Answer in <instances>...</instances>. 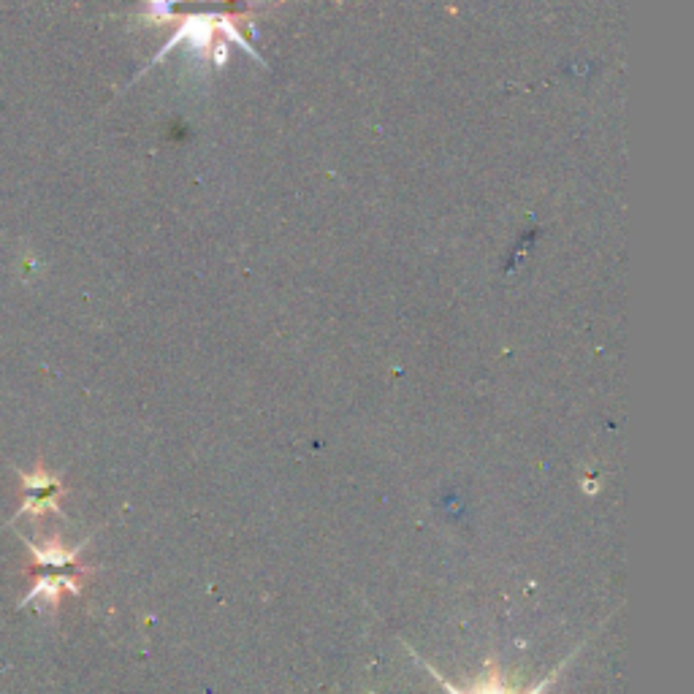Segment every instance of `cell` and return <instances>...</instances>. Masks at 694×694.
<instances>
[{
	"instance_id": "1",
	"label": "cell",
	"mask_w": 694,
	"mask_h": 694,
	"mask_svg": "<svg viewBox=\"0 0 694 694\" xmlns=\"http://www.w3.org/2000/svg\"><path fill=\"white\" fill-rule=\"evenodd\" d=\"M573 657H575V651H573V654H570V659H573ZM570 659H564L562 665L556 667L551 676L543 678V681L532 686L529 692H518V689H513V686L507 684V678H505V673H502V667H499L497 662H494V659H488V662H486V673H483V678H478V681H472V684H469L467 689H464V686L451 684L448 678H442L440 670H434V667L429 665V662H423V659H418V662H421V665L426 667L429 673H432V678H437V681H440L442 689H445V692H448V694H545V692H548V686L554 684L556 678H559V673H562L564 667H567V662H570Z\"/></svg>"
},
{
	"instance_id": "2",
	"label": "cell",
	"mask_w": 694,
	"mask_h": 694,
	"mask_svg": "<svg viewBox=\"0 0 694 694\" xmlns=\"http://www.w3.org/2000/svg\"><path fill=\"white\" fill-rule=\"evenodd\" d=\"M244 11V0H150L147 19L166 22L171 17H242Z\"/></svg>"
}]
</instances>
